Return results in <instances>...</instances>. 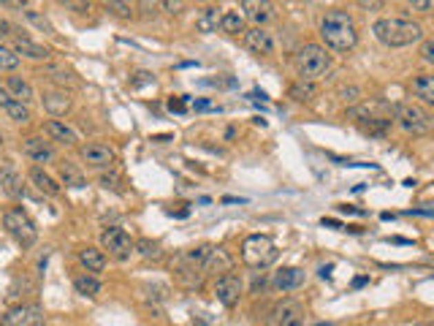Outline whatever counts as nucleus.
Returning a JSON list of instances; mask_svg holds the SVG:
<instances>
[{
  "label": "nucleus",
  "instance_id": "nucleus-1",
  "mask_svg": "<svg viewBox=\"0 0 434 326\" xmlns=\"http://www.w3.org/2000/svg\"><path fill=\"white\" fill-rule=\"evenodd\" d=\"M320 39L326 49H334V52H350V49L358 44V30H355V22L347 11H326V17L320 19Z\"/></svg>",
  "mask_w": 434,
  "mask_h": 326
},
{
  "label": "nucleus",
  "instance_id": "nucleus-2",
  "mask_svg": "<svg viewBox=\"0 0 434 326\" xmlns=\"http://www.w3.org/2000/svg\"><path fill=\"white\" fill-rule=\"evenodd\" d=\"M372 33L383 47L391 49L410 47L424 39V28L413 19H378L372 25Z\"/></svg>",
  "mask_w": 434,
  "mask_h": 326
},
{
  "label": "nucleus",
  "instance_id": "nucleus-3",
  "mask_svg": "<svg viewBox=\"0 0 434 326\" xmlns=\"http://www.w3.org/2000/svg\"><path fill=\"white\" fill-rule=\"evenodd\" d=\"M350 117H353L358 125H364L369 134L383 136L391 128V123H393V106L383 103V101H366V103L353 106V109H350Z\"/></svg>",
  "mask_w": 434,
  "mask_h": 326
},
{
  "label": "nucleus",
  "instance_id": "nucleus-4",
  "mask_svg": "<svg viewBox=\"0 0 434 326\" xmlns=\"http://www.w3.org/2000/svg\"><path fill=\"white\" fill-rule=\"evenodd\" d=\"M242 261L250 269H266L277 261V245L266 234H250L242 242Z\"/></svg>",
  "mask_w": 434,
  "mask_h": 326
},
{
  "label": "nucleus",
  "instance_id": "nucleus-5",
  "mask_svg": "<svg viewBox=\"0 0 434 326\" xmlns=\"http://www.w3.org/2000/svg\"><path fill=\"white\" fill-rule=\"evenodd\" d=\"M296 68H299L302 79L315 82V79H320L331 68V54H329V49L320 47V44H307L296 54Z\"/></svg>",
  "mask_w": 434,
  "mask_h": 326
},
{
  "label": "nucleus",
  "instance_id": "nucleus-6",
  "mask_svg": "<svg viewBox=\"0 0 434 326\" xmlns=\"http://www.w3.org/2000/svg\"><path fill=\"white\" fill-rule=\"evenodd\" d=\"M3 229L11 234L22 247H33L36 239H39L36 223L30 221V215H28L22 207H11V210H6V215H3Z\"/></svg>",
  "mask_w": 434,
  "mask_h": 326
},
{
  "label": "nucleus",
  "instance_id": "nucleus-7",
  "mask_svg": "<svg viewBox=\"0 0 434 326\" xmlns=\"http://www.w3.org/2000/svg\"><path fill=\"white\" fill-rule=\"evenodd\" d=\"M393 120H396L407 134H426V131H432L429 114H426L421 106L407 103V101H402V103L393 106Z\"/></svg>",
  "mask_w": 434,
  "mask_h": 326
},
{
  "label": "nucleus",
  "instance_id": "nucleus-8",
  "mask_svg": "<svg viewBox=\"0 0 434 326\" xmlns=\"http://www.w3.org/2000/svg\"><path fill=\"white\" fill-rule=\"evenodd\" d=\"M101 245H103V250H109V256L117 258V261H125L130 253L136 250V242H133L130 234L125 232V229H120V226H109L106 232L101 234Z\"/></svg>",
  "mask_w": 434,
  "mask_h": 326
},
{
  "label": "nucleus",
  "instance_id": "nucleus-9",
  "mask_svg": "<svg viewBox=\"0 0 434 326\" xmlns=\"http://www.w3.org/2000/svg\"><path fill=\"white\" fill-rule=\"evenodd\" d=\"M304 305L299 299H282L271 307L269 326H304Z\"/></svg>",
  "mask_w": 434,
  "mask_h": 326
},
{
  "label": "nucleus",
  "instance_id": "nucleus-10",
  "mask_svg": "<svg viewBox=\"0 0 434 326\" xmlns=\"http://www.w3.org/2000/svg\"><path fill=\"white\" fill-rule=\"evenodd\" d=\"M0 326H43V310L39 305H17L3 313Z\"/></svg>",
  "mask_w": 434,
  "mask_h": 326
},
{
  "label": "nucleus",
  "instance_id": "nucleus-11",
  "mask_svg": "<svg viewBox=\"0 0 434 326\" xmlns=\"http://www.w3.org/2000/svg\"><path fill=\"white\" fill-rule=\"evenodd\" d=\"M242 294H245V285H242V280L236 278V275H220L215 283V296L220 305H225V307H234V305H239V299H242Z\"/></svg>",
  "mask_w": 434,
  "mask_h": 326
},
{
  "label": "nucleus",
  "instance_id": "nucleus-12",
  "mask_svg": "<svg viewBox=\"0 0 434 326\" xmlns=\"http://www.w3.org/2000/svg\"><path fill=\"white\" fill-rule=\"evenodd\" d=\"M82 161L92 169H109L114 161H117V152L109 147V144H98V141H90L79 150Z\"/></svg>",
  "mask_w": 434,
  "mask_h": 326
},
{
  "label": "nucleus",
  "instance_id": "nucleus-13",
  "mask_svg": "<svg viewBox=\"0 0 434 326\" xmlns=\"http://www.w3.org/2000/svg\"><path fill=\"white\" fill-rule=\"evenodd\" d=\"M242 14L245 19H250L253 25L263 28L266 22H271L277 17V6L271 0H242Z\"/></svg>",
  "mask_w": 434,
  "mask_h": 326
},
{
  "label": "nucleus",
  "instance_id": "nucleus-14",
  "mask_svg": "<svg viewBox=\"0 0 434 326\" xmlns=\"http://www.w3.org/2000/svg\"><path fill=\"white\" fill-rule=\"evenodd\" d=\"M231 269H234V258L228 256V250L209 245V253H207V258H204V264H201V272L220 278V275H228Z\"/></svg>",
  "mask_w": 434,
  "mask_h": 326
},
{
  "label": "nucleus",
  "instance_id": "nucleus-15",
  "mask_svg": "<svg viewBox=\"0 0 434 326\" xmlns=\"http://www.w3.org/2000/svg\"><path fill=\"white\" fill-rule=\"evenodd\" d=\"M245 44H247V49H253L256 54H274V49H277L274 36L266 28H258V25L245 30Z\"/></svg>",
  "mask_w": 434,
  "mask_h": 326
},
{
  "label": "nucleus",
  "instance_id": "nucleus-16",
  "mask_svg": "<svg viewBox=\"0 0 434 326\" xmlns=\"http://www.w3.org/2000/svg\"><path fill=\"white\" fill-rule=\"evenodd\" d=\"M41 103L43 109H46V114H52V117H65L71 112V95L65 93V90H49V93H43Z\"/></svg>",
  "mask_w": 434,
  "mask_h": 326
},
{
  "label": "nucleus",
  "instance_id": "nucleus-17",
  "mask_svg": "<svg viewBox=\"0 0 434 326\" xmlns=\"http://www.w3.org/2000/svg\"><path fill=\"white\" fill-rule=\"evenodd\" d=\"M0 106H3V112H6L14 123H28V120H30V106L22 103V101H17L6 88H0Z\"/></svg>",
  "mask_w": 434,
  "mask_h": 326
},
{
  "label": "nucleus",
  "instance_id": "nucleus-18",
  "mask_svg": "<svg viewBox=\"0 0 434 326\" xmlns=\"http://www.w3.org/2000/svg\"><path fill=\"white\" fill-rule=\"evenodd\" d=\"M22 152H25L33 163H49V161L54 158L52 144H49V141H43L41 136H30V139H25V144H22Z\"/></svg>",
  "mask_w": 434,
  "mask_h": 326
},
{
  "label": "nucleus",
  "instance_id": "nucleus-19",
  "mask_svg": "<svg viewBox=\"0 0 434 326\" xmlns=\"http://www.w3.org/2000/svg\"><path fill=\"white\" fill-rule=\"evenodd\" d=\"M271 285L277 291H293V288L304 285V269H299V267H282V269L274 272Z\"/></svg>",
  "mask_w": 434,
  "mask_h": 326
},
{
  "label": "nucleus",
  "instance_id": "nucleus-20",
  "mask_svg": "<svg viewBox=\"0 0 434 326\" xmlns=\"http://www.w3.org/2000/svg\"><path fill=\"white\" fill-rule=\"evenodd\" d=\"M14 52L22 54V57H30V60H46L49 57V49L28 39V36H14Z\"/></svg>",
  "mask_w": 434,
  "mask_h": 326
},
{
  "label": "nucleus",
  "instance_id": "nucleus-21",
  "mask_svg": "<svg viewBox=\"0 0 434 326\" xmlns=\"http://www.w3.org/2000/svg\"><path fill=\"white\" fill-rule=\"evenodd\" d=\"M46 134L54 141H63V144H76V141H79L76 128H71V125L63 123V120H49V123H46Z\"/></svg>",
  "mask_w": 434,
  "mask_h": 326
},
{
  "label": "nucleus",
  "instance_id": "nucleus-22",
  "mask_svg": "<svg viewBox=\"0 0 434 326\" xmlns=\"http://www.w3.org/2000/svg\"><path fill=\"white\" fill-rule=\"evenodd\" d=\"M6 90L14 95L17 101L28 103V106H30V101L36 98V90H33V85H30L28 79H22V77H8V82H6Z\"/></svg>",
  "mask_w": 434,
  "mask_h": 326
},
{
  "label": "nucleus",
  "instance_id": "nucleus-23",
  "mask_svg": "<svg viewBox=\"0 0 434 326\" xmlns=\"http://www.w3.org/2000/svg\"><path fill=\"white\" fill-rule=\"evenodd\" d=\"M79 261L87 272H103L106 269V253L98 247H82L79 250Z\"/></svg>",
  "mask_w": 434,
  "mask_h": 326
},
{
  "label": "nucleus",
  "instance_id": "nucleus-24",
  "mask_svg": "<svg viewBox=\"0 0 434 326\" xmlns=\"http://www.w3.org/2000/svg\"><path fill=\"white\" fill-rule=\"evenodd\" d=\"M0 185H3V190L8 193V196H14V198H19L22 193H25V185H22V177L6 163L3 169H0Z\"/></svg>",
  "mask_w": 434,
  "mask_h": 326
},
{
  "label": "nucleus",
  "instance_id": "nucleus-25",
  "mask_svg": "<svg viewBox=\"0 0 434 326\" xmlns=\"http://www.w3.org/2000/svg\"><path fill=\"white\" fill-rule=\"evenodd\" d=\"M30 183L39 187L41 193H46V196H60V185L54 183V177H49V174L43 172L41 166H33V169H30Z\"/></svg>",
  "mask_w": 434,
  "mask_h": 326
},
{
  "label": "nucleus",
  "instance_id": "nucleus-26",
  "mask_svg": "<svg viewBox=\"0 0 434 326\" xmlns=\"http://www.w3.org/2000/svg\"><path fill=\"white\" fill-rule=\"evenodd\" d=\"M413 95L421 98L424 103L434 106V77L432 74H421L413 79Z\"/></svg>",
  "mask_w": 434,
  "mask_h": 326
},
{
  "label": "nucleus",
  "instance_id": "nucleus-27",
  "mask_svg": "<svg viewBox=\"0 0 434 326\" xmlns=\"http://www.w3.org/2000/svg\"><path fill=\"white\" fill-rule=\"evenodd\" d=\"M220 28H223L225 33H231V36L245 33V14H239V11H223Z\"/></svg>",
  "mask_w": 434,
  "mask_h": 326
},
{
  "label": "nucleus",
  "instance_id": "nucleus-28",
  "mask_svg": "<svg viewBox=\"0 0 434 326\" xmlns=\"http://www.w3.org/2000/svg\"><path fill=\"white\" fill-rule=\"evenodd\" d=\"M74 288H76V294L95 299V296L101 294V280L92 278V275H76V278H74Z\"/></svg>",
  "mask_w": 434,
  "mask_h": 326
},
{
  "label": "nucleus",
  "instance_id": "nucleus-29",
  "mask_svg": "<svg viewBox=\"0 0 434 326\" xmlns=\"http://www.w3.org/2000/svg\"><path fill=\"white\" fill-rule=\"evenodd\" d=\"M220 17H223V14H217V8H204V11L198 14V19H196V28H198L201 33H215L217 28H220Z\"/></svg>",
  "mask_w": 434,
  "mask_h": 326
},
{
  "label": "nucleus",
  "instance_id": "nucleus-30",
  "mask_svg": "<svg viewBox=\"0 0 434 326\" xmlns=\"http://www.w3.org/2000/svg\"><path fill=\"white\" fill-rule=\"evenodd\" d=\"M43 74H46L52 82H57V85H68V88H76V85H79V82H76V77H74L71 71L60 68V65H46V68H43Z\"/></svg>",
  "mask_w": 434,
  "mask_h": 326
},
{
  "label": "nucleus",
  "instance_id": "nucleus-31",
  "mask_svg": "<svg viewBox=\"0 0 434 326\" xmlns=\"http://www.w3.org/2000/svg\"><path fill=\"white\" fill-rule=\"evenodd\" d=\"M60 177L63 183L71 187H85V174L74 166V163H60Z\"/></svg>",
  "mask_w": 434,
  "mask_h": 326
},
{
  "label": "nucleus",
  "instance_id": "nucleus-32",
  "mask_svg": "<svg viewBox=\"0 0 434 326\" xmlns=\"http://www.w3.org/2000/svg\"><path fill=\"white\" fill-rule=\"evenodd\" d=\"M101 6L109 11V14H114V17H120V19H130V6L125 0H101Z\"/></svg>",
  "mask_w": 434,
  "mask_h": 326
},
{
  "label": "nucleus",
  "instance_id": "nucleus-33",
  "mask_svg": "<svg viewBox=\"0 0 434 326\" xmlns=\"http://www.w3.org/2000/svg\"><path fill=\"white\" fill-rule=\"evenodd\" d=\"M17 68H19V54L0 44V71H17Z\"/></svg>",
  "mask_w": 434,
  "mask_h": 326
},
{
  "label": "nucleus",
  "instance_id": "nucleus-34",
  "mask_svg": "<svg viewBox=\"0 0 434 326\" xmlns=\"http://www.w3.org/2000/svg\"><path fill=\"white\" fill-rule=\"evenodd\" d=\"M136 250H138V256H144V258H161V245L152 242V239H138V242H136Z\"/></svg>",
  "mask_w": 434,
  "mask_h": 326
},
{
  "label": "nucleus",
  "instance_id": "nucleus-35",
  "mask_svg": "<svg viewBox=\"0 0 434 326\" xmlns=\"http://www.w3.org/2000/svg\"><path fill=\"white\" fill-rule=\"evenodd\" d=\"M312 95H315V85L309 79H302L291 88V98H296V101H309Z\"/></svg>",
  "mask_w": 434,
  "mask_h": 326
},
{
  "label": "nucleus",
  "instance_id": "nucleus-36",
  "mask_svg": "<svg viewBox=\"0 0 434 326\" xmlns=\"http://www.w3.org/2000/svg\"><path fill=\"white\" fill-rule=\"evenodd\" d=\"M136 11H141V17H155L161 11V0H138Z\"/></svg>",
  "mask_w": 434,
  "mask_h": 326
},
{
  "label": "nucleus",
  "instance_id": "nucleus-37",
  "mask_svg": "<svg viewBox=\"0 0 434 326\" xmlns=\"http://www.w3.org/2000/svg\"><path fill=\"white\" fill-rule=\"evenodd\" d=\"M161 11H166L169 17H179L185 11V0H161Z\"/></svg>",
  "mask_w": 434,
  "mask_h": 326
},
{
  "label": "nucleus",
  "instance_id": "nucleus-38",
  "mask_svg": "<svg viewBox=\"0 0 434 326\" xmlns=\"http://www.w3.org/2000/svg\"><path fill=\"white\" fill-rule=\"evenodd\" d=\"M68 11H76V14H87L90 11V0H60Z\"/></svg>",
  "mask_w": 434,
  "mask_h": 326
},
{
  "label": "nucleus",
  "instance_id": "nucleus-39",
  "mask_svg": "<svg viewBox=\"0 0 434 326\" xmlns=\"http://www.w3.org/2000/svg\"><path fill=\"white\" fill-rule=\"evenodd\" d=\"M190 109H193V112H217V106L212 101H207V98H196V101L190 103Z\"/></svg>",
  "mask_w": 434,
  "mask_h": 326
},
{
  "label": "nucleus",
  "instance_id": "nucleus-40",
  "mask_svg": "<svg viewBox=\"0 0 434 326\" xmlns=\"http://www.w3.org/2000/svg\"><path fill=\"white\" fill-rule=\"evenodd\" d=\"M166 106H169V112H176V114H185V112H187V103H185L182 98H174V95L166 101Z\"/></svg>",
  "mask_w": 434,
  "mask_h": 326
},
{
  "label": "nucleus",
  "instance_id": "nucleus-41",
  "mask_svg": "<svg viewBox=\"0 0 434 326\" xmlns=\"http://www.w3.org/2000/svg\"><path fill=\"white\" fill-rule=\"evenodd\" d=\"M407 3H410V8H413V11H421V14L432 11V0H407Z\"/></svg>",
  "mask_w": 434,
  "mask_h": 326
},
{
  "label": "nucleus",
  "instance_id": "nucleus-42",
  "mask_svg": "<svg viewBox=\"0 0 434 326\" xmlns=\"http://www.w3.org/2000/svg\"><path fill=\"white\" fill-rule=\"evenodd\" d=\"M421 54H424V60H426L429 65H434V41H426V44L421 47Z\"/></svg>",
  "mask_w": 434,
  "mask_h": 326
},
{
  "label": "nucleus",
  "instance_id": "nucleus-43",
  "mask_svg": "<svg viewBox=\"0 0 434 326\" xmlns=\"http://www.w3.org/2000/svg\"><path fill=\"white\" fill-rule=\"evenodd\" d=\"M358 6L366 8V11H380V8H383V0H358Z\"/></svg>",
  "mask_w": 434,
  "mask_h": 326
},
{
  "label": "nucleus",
  "instance_id": "nucleus-44",
  "mask_svg": "<svg viewBox=\"0 0 434 326\" xmlns=\"http://www.w3.org/2000/svg\"><path fill=\"white\" fill-rule=\"evenodd\" d=\"M8 36H14V28H11V22H8V19H0V41H3V39H8Z\"/></svg>",
  "mask_w": 434,
  "mask_h": 326
},
{
  "label": "nucleus",
  "instance_id": "nucleus-45",
  "mask_svg": "<svg viewBox=\"0 0 434 326\" xmlns=\"http://www.w3.org/2000/svg\"><path fill=\"white\" fill-rule=\"evenodd\" d=\"M25 17H28L30 22H36V25H41V28H46V30H52V28H49V22H46V19H41L39 14H33V11H25Z\"/></svg>",
  "mask_w": 434,
  "mask_h": 326
},
{
  "label": "nucleus",
  "instance_id": "nucleus-46",
  "mask_svg": "<svg viewBox=\"0 0 434 326\" xmlns=\"http://www.w3.org/2000/svg\"><path fill=\"white\" fill-rule=\"evenodd\" d=\"M136 77H138V79L133 82L136 88H141V85H147V82H155V79H152V74H147V71H141V74H136Z\"/></svg>",
  "mask_w": 434,
  "mask_h": 326
},
{
  "label": "nucleus",
  "instance_id": "nucleus-47",
  "mask_svg": "<svg viewBox=\"0 0 434 326\" xmlns=\"http://www.w3.org/2000/svg\"><path fill=\"white\" fill-rule=\"evenodd\" d=\"M101 185H103V187H117V177H109V174H103V177H101Z\"/></svg>",
  "mask_w": 434,
  "mask_h": 326
},
{
  "label": "nucleus",
  "instance_id": "nucleus-48",
  "mask_svg": "<svg viewBox=\"0 0 434 326\" xmlns=\"http://www.w3.org/2000/svg\"><path fill=\"white\" fill-rule=\"evenodd\" d=\"M342 95H345V101H355L358 90H355V88H350V90H342Z\"/></svg>",
  "mask_w": 434,
  "mask_h": 326
},
{
  "label": "nucleus",
  "instance_id": "nucleus-49",
  "mask_svg": "<svg viewBox=\"0 0 434 326\" xmlns=\"http://www.w3.org/2000/svg\"><path fill=\"white\" fill-rule=\"evenodd\" d=\"M340 210H342V212H350V215H361V210H355V207H347V204H342Z\"/></svg>",
  "mask_w": 434,
  "mask_h": 326
},
{
  "label": "nucleus",
  "instance_id": "nucleus-50",
  "mask_svg": "<svg viewBox=\"0 0 434 326\" xmlns=\"http://www.w3.org/2000/svg\"><path fill=\"white\" fill-rule=\"evenodd\" d=\"M320 278H331V267H323V269H320Z\"/></svg>",
  "mask_w": 434,
  "mask_h": 326
},
{
  "label": "nucleus",
  "instance_id": "nucleus-51",
  "mask_svg": "<svg viewBox=\"0 0 434 326\" xmlns=\"http://www.w3.org/2000/svg\"><path fill=\"white\" fill-rule=\"evenodd\" d=\"M364 283H369V280H366V278H355V280H353V285H355V288H358V285H364Z\"/></svg>",
  "mask_w": 434,
  "mask_h": 326
},
{
  "label": "nucleus",
  "instance_id": "nucleus-52",
  "mask_svg": "<svg viewBox=\"0 0 434 326\" xmlns=\"http://www.w3.org/2000/svg\"><path fill=\"white\" fill-rule=\"evenodd\" d=\"M415 326H432V324H415Z\"/></svg>",
  "mask_w": 434,
  "mask_h": 326
},
{
  "label": "nucleus",
  "instance_id": "nucleus-53",
  "mask_svg": "<svg viewBox=\"0 0 434 326\" xmlns=\"http://www.w3.org/2000/svg\"><path fill=\"white\" fill-rule=\"evenodd\" d=\"M318 326H329V324H318Z\"/></svg>",
  "mask_w": 434,
  "mask_h": 326
},
{
  "label": "nucleus",
  "instance_id": "nucleus-54",
  "mask_svg": "<svg viewBox=\"0 0 434 326\" xmlns=\"http://www.w3.org/2000/svg\"><path fill=\"white\" fill-rule=\"evenodd\" d=\"M125 3H130V0H125Z\"/></svg>",
  "mask_w": 434,
  "mask_h": 326
}]
</instances>
